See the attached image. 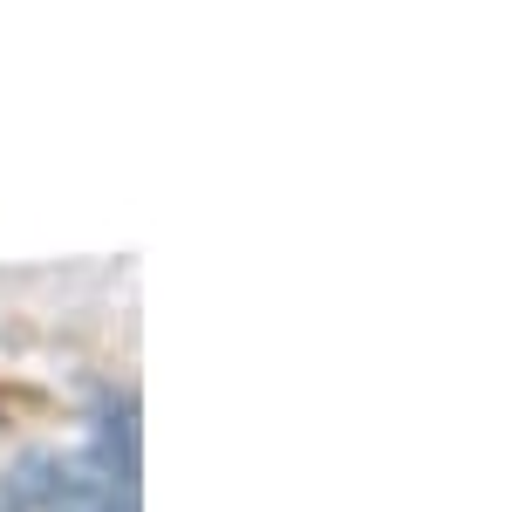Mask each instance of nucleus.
I'll return each instance as SVG.
<instances>
[{
	"instance_id": "f257e3e1",
	"label": "nucleus",
	"mask_w": 512,
	"mask_h": 512,
	"mask_svg": "<svg viewBox=\"0 0 512 512\" xmlns=\"http://www.w3.org/2000/svg\"><path fill=\"white\" fill-rule=\"evenodd\" d=\"M48 512H130V492L89 472H55L48 478Z\"/></svg>"
}]
</instances>
